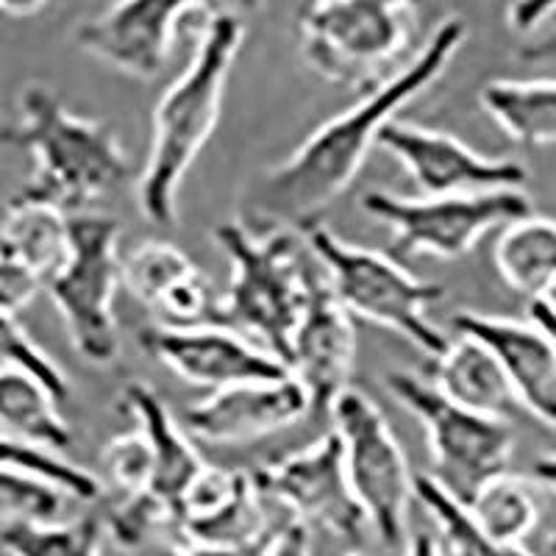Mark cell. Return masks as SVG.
Listing matches in <instances>:
<instances>
[{"label":"cell","mask_w":556,"mask_h":556,"mask_svg":"<svg viewBox=\"0 0 556 556\" xmlns=\"http://www.w3.org/2000/svg\"><path fill=\"white\" fill-rule=\"evenodd\" d=\"M468 39V23L459 14L434 28L415 59L404 64L379 89L362 96L351 109L317 126L309 137L276 167L265 173L256 190V215L278 223L276 228H306L323 223V215L340 201L365 167L367 156L395 114L424 96L445 76L448 64Z\"/></svg>","instance_id":"1"},{"label":"cell","mask_w":556,"mask_h":556,"mask_svg":"<svg viewBox=\"0 0 556 556\" xmlns=\"http://www.w3.org/2000/svg\"><path fill=\"white\" fill-rule=\"evenodd\" d=\"M17 123L0 128V142L23 148L34 173L14 198L81 215L131 176V162L109 123L70 112L59 92L28 81L17 96Z\"/></svg>","instance_id":"2"},{"label":"cell","mask_w":556,"mask_h":556,"mask_svg":"<svg viewBox=\"0 0 556 556\" xmlns=\"http://www.w3.org/2000/svg\"><path fill=\"white\" fill-rule=\"evenodd\" d=\"M245 39V23L231 12H215L201 31L192 62L165 89L153 112L151 151L137 181L139 212L153 226H173L178 190L198 153L208 142L223 109V96Z\"/></svg>","instance_id":"3"},{"label":"cell","mask_w":556,"mask_h":556,"mask_svg":"<svg viewBox=\"0 0 556 556\" xmlns=\"http://www.w3.org/2000/svg\"><path fill=\"white\" fill-rule=\"evenodd\" d=\"M215 240L231 265L215 320L235 326L237 334L256 337L287 367L292 334L309 298V270L301 265L295 235L287 228L253 231L245 223L226 220L215 228Z\"/></svg>","instance_id":"4"},{"label":"cell","mask_w":556,"mask_h":556,"mask_svg":"<svg viewBox=\"0 0 556 556\" xmlns=\"http://www.w3.org/2000/svg\"><path fill=\"white\" fill-rule=\"evenodd\" d=\"M306 64L323 81L367 96L409 62L417 7L390 0H323L298 9Z\"/></svg>","instance_id":"5"},{"label":"cell","mask_w":556,"mask_h":556,"mask_svg":"<svg viewBox=\"0 0 556 556\" xmlns=\"http://www.w3.org/2000/svg\"><path fill=\"white\" fill-rule=\"evenodd\" d=\"M304 237L348 315L390 329L431 359L448 348V337L429 317V306L445 295L443 285L415 278L387 253L340 240L323 223L306 228Z\"/></svg>","instance_id":"6"},{"label":"cell","mask_w":556,"mask_h":556,"mask_svg":"<svg viewBox=\"0 0 556 556\" xmlns=\"http://www.w3.org/2000/svg\"><path fill=\"white\" fill-rule=\"evenodd\" d=\"M45 290L84 362L106 367L121 354L114 298L121 290V226L109 215H67V260Z\"/></svg>","instance_id":"7"},{"label":"cell","mask_w":556,"mask_h":556,"mask_svg":"<svg viewBox=\"0 0 556 556\" xmlns=\"http://www.w3.org/2000/svg\"><path fill=\"white\" fill-rule=\"evenodd\" d=\"M384 384L424 426L434 465L431 479L451 498L468 506L481 486L506 473L515 445L509 424L451 404L429 381L406 370L387 374Z\"/></svg>","instance_id":"8"},{"label":"cell","mask_w":556,"mask_h":556,"mask_svg":"<svg viewBox=\"0 0 556 556\" xmlns=\"http://www.w3.org/2000/svg\"><path fill=\"white\" fill-rule=\"evenodd\" d=\"M329 417L342 445L348 484L367 526L381 543L395 548L406 538V515L415 498V476L399 437L379 404L351 387L334 401Z\"/></svg>","instance_id":"9"},{"label":"cell","mask_w":556,"mask_h":556,"mask_svg":"<svg viewBox=\"0 0 556 556\" xmlns=\"http://www.w3.org/2000/svg\"><path fill=\"white\" fill-rule=\"evenodd\" d=\"M362 212L392 231V256H440L459 260L495 226H509L534 215L523 190L481 192L454 198H404L392 192H365Z\"/></svg>","instance_id":"10"},{"label":"cell","mask_w":556,"mask_h":556,"mask_svg":"<svg viewBox=\"0 0 556 556\" xmlns=\"http://www.w3.org/2000/svg\"><path fill=\"white\" fill-rule=\"evenodd\" d=\"M215 9L195 0H131L84 20L73 31L78 51L123 76L153 81L170 62L173 45L192 23L206 26Z\"/></svg>","instance_id":"11"},{"label":"cell","mask_w":556,"mask_h":556,"mask_svg":"<svg viewBox=\"0 0 556 556\" xmlns=\"http://www.w3.org/2000/svg\"><path fill=\"white\" fill-rule=\"evenodd\" d=\"M256 490L285 504L298 523H315L345 543H359L367 518L356 504L334 431L306 448L267 462L253 473Z\"/></svg>","instance_id":"12"},{"label":"cell","mask_w":556,"mask_h":556,"mask_svg":"<svg viewBox=\"0 0 556 556\" xmlns=\"http://www.w3.org/2000/svg\"><path fill=\"white\" fill-rule=\"evenodd\" d=\"M379 148L399 159L424 198L481 195L520 190L529 178L520 162L473 151L459 137L417 123L392 121L381 131Z\"/></svg>","instance_id":"13"},{"label":"cell","mask_w":556,"mask_h":556,"mask_svg":"<svg viewBox=\"0 0 556 556\" xmlns=\"http://www.w3.org/2000/svg\"><path fill=\"white\" fill-rule=\"evenodd\" d=\"M137 342L151 359L173 370L178 379L212 392L253 381H281L290 376L285 362L267 354L265 348H256L237 331L208 323L192 329L151 326L139 331Z\"/></svg>","instance_id":"14"},{"label":"cell","mask_w":556,"mask_h":556,"mask_svg":"<svg viewBox=\"0 0 556 556\" xmlns=\"http://www.w3.org/2000/svg\"><path fill=\"white\" fill-rule=\"evenodd\" d=\"M354 362V317L331 295L323 273L309 270V298L292 334L287 370L306 392L312 417H329L334 401L348 390Z\"/></svg>","instance_id":"15"},{"label":"cell","mask_w":556,"mask_h":556,"mask_svg":"<svg viewBox=\"0 0 556 556\" xmlns=\"http://www.w3.org/2000/svg\"><path fill=\"white\" fill-rule=\"evenodd\" d=\"M309 415V401L292 376L281 381H253L208 392L184 409V426L212 445H237L276 434Z\"/></svg>","instance_id":"16"},{"label":"cell","mask_w":556,"mask_h":556,"mask_svg":"<svg viewBox=\"0 0 556 556\" xmlns=\"http://www.w3.org/2000/svg\"><path fill=\"white\" fill-rule=\"evenodd\" d=\"M454 329L481 342L504 370L518 404L556 429V348L534 323L459 312Z\"/></svg>","instance_id":"17"},{"label":"cell","mask_w":556,"mask_h":556,"mask_svg":"<svg viewBox=\"0 0 556 556\" xmlns=\"http://www.w3.org/2000/svg\"><path fill=\"white\" fill-rule=\"evenodd\" d=\"M121 285L139 304L165 317L173 329H192L215 320L212 285L201 267L173 242H139L121 260Z\"/></svg>","instance_id":"18"},{"label":"cell","mask_w":556,"mask_h":556,"mask_svg":"<svg viewBox=\"0 0 556 556\" xmlns=\"http://www.w3.org/2000/svg\"><path fill=\"white\" fill-rule=\"evenodd\" d=\"M121 409L137 420V431L146 437L148 448H151L153 479L148 493L156 495L176 515L178 498L206 462L187 440V434L178 429L170 409L159 399L153 387L142 384V381L126 384V390L121 392Z\"/></svg>","instance_id":"19"},{"label":"cell","mask_w":556,"mask_h":556,"mask_svg":"<svg viewBox=\"0 0 556 556\" xmlns=\"http://www.w3.org/2000/svg\"><path fill=\"white\" fill-rule=\"evenodd\" d=\"M429 384L451 404L504 424L520 409L495 356L470 337L448 340L443 354L431 359Z\"/></svg>","instance_id":"20"},{"label":"cell","mask_w":556,"mask_h":556,"mask_svg":"<svg viewBox=\"0 0 556 556\" xmlns=\"http://www.w3.org/2000/svg\"><path fill=\"white\" fill-rule=\"evenodd\" d=\"M56 401L37 379L23 370L0 367V431L31 448L59 454L73 443L67 420Z\"/></svg>","instance_id":"21"},{"label":"cell","mask_w":556,"mask_h":556,"mask_svg":"<svg viewBox=\"0 0 556 556\" xmlns=\"http://www.w3.org/2000/svg\"><path fill=\"white\" fill-rule=\"evenodd\" d=\"M493 262L509 290L531 301L543 298L556 278V220L529 215L504 226Z\"/></svg>","instance_id":"22"},{"label":"cell","mask_w":556,"mask_h":556,"mask_svg":"<svg viewBox=\"0 0 556 556\" xmlns=\"http://www.w3.org/2000/svg\"><path fill=\"white\" fill-rule=\"evenodd\" d=\"M481 106L520 146H556V81L551 78L486 81Z\"/></svg>","instance_id":"23"},{"label":"cell","mask_w":556,"mask_h":556,"mask_svg":"<svg viewBox=\"0 0 556 556\" xmlns=\"http://www.w3.org/2000/svg\"><path fill=\"white\" fill-rule=\"evenodd\" d=\"M0 251L51 281L67 260V215L12 198L0 220Z\"/></svg>","instance_id":"24"},{"label":"cell","mask_w":556,"mask_h":556,"mask_svg":"<svg viewBox=\"0 0 556 556\" xmlns=\"http://www.w3.org/2000/svg\"><path fill=\"white\" fill-rule=\"evenodd\" d=\"M465 509L486 538L506 545H520V540L538 526L540 518L534 493L509 473L481 486Z\"/></svg>","instance_id":"25"},{"label":"cell","mask_w":556,"mask_h":556,"mask_svg":"<svg viewBox=\"0 0 556 556\" xmlns=\"http://www.w3.org/2000/svg\"><path fill=\"white\" fill-rule=\"evenodd\" d=\"M415 498L440 529V543L448 556H531L523 545H506L486 538L470 520L468 509L451 498L429 473L415 476Z\"/></svg>","instance_id":"26"},{"label":"cell","mask_w":556,"mask_h":556,"mask_svg":"<svg viewBox=\"0 0 556 556\" xmlns=\"http://www.w3.org/2000/svg\"><path fill=\"white\" fill-rule=\"evenodd\" d=\"M103 523L87 515L73 523H17L0 531V545L12 556H101Z\"/></svg>","instance_id":"27"},{"label":"cell","mask_w":556,"mask_h":556,"mask_svg":"<svg viewBox=\"0 0 556 556\" xmlns=\"http://www.w3.org/2000/svg\"><path fill=\"white\" fill-rule=\"evenodd\" d=\"M0 465L39 476V479L51 481L56 490H62V493L70 495V498L87 501V504L98 501L103 493L101 481L89 473V470L62 459L59 454H48V451H39V448H31V445L17 443V440L7 437L3 431H0Z\"/></svg>","instance_id":"28"},{"label":"cell","mask_w":556,"mask_h":556,"mask_svg":"<svg viewBox=\"0 0 556 556\" xmlns=\"http://www.w3.org/2000/svg\"><path fill=\"white\" fill-rule=\"evenodd\" d=\"M64 493L51 481L0 465V523H56Z\"/></svg>","instance_id":"29"},{"label":"cell","mask_w":556,"mask_h":556,"mask_svg":"<svg viewBox=\"0 0 556 556\" xmlns=\"http://www.w3.org/2000/svg\"><path fill=\"white\" fill-rule=\"evenodd\" d=\"M0 367L23 370L37 379L45 390L51 392L56 404L70 399V381L62 367L45 354L42 348L28 337V331L17 323V317L0 312Z\"/></svg>","instance_id":"30"},{"label":"cell","mask_w":556,"mask_h":556,"mask_svg":"<svg viewBox=\"0 0 556 556\" xmlns=\"http://www.w3.org/2000/svg\"><path fill=\"white\" fill-rule=\"evenodd\" d=\"M162 526H173V513L151 493L123 495L106 515L109 534L123 548H139Z\"/></svg>","instance_id":"31"},{"label":"cell","mask_w":556,"mask_h":556,"mask_svg":"<svg viewBox=\"0 0 556 556\" xmlns=\"http://www.w3.org/2000/svg\"><path fill=\"white\" fill-rule=\"evenodd\" d=\"M101 468L123 495L148 493L153 479V459L146 437L139 431L112 437L101 451Z\"/></svg>","instance_id":"32"},{"label":"cell","mask_w":556,"mask_h":556,"mask_svg":"<svg viewBox=\"0 0 556 556\" xmlns=\"http://www.w3.org/2000/svg\"><path fill=\"white\" fill-rule=\"evenodd\" d=\"M45 290V281L26 265L0 251V312L17 317Z\"/></svg>","instance_id":"33"},{"label":"cell","mask_w":556,"mask_h":556,"mask_svg":"<svg viewBox=\"0 0 556 556\" xmlns=\"http://www.w3.org/2000/svg\"><path fill=\"white\" fill-rule=\"evenodd\" d=\"M281 529V523L273 526L260 543L245 545V548H203V545H178L170 554L165 556H270L273 543H276V534Z\"/></svg>","instance_id":"34"},{"label":"cell","mask_w":556,"mask_h":556,"mask_svg":"<svg viewBox=\"0 0 556 556\" xmlns=\"http://www.w3.org/2000/svg\"><path fill=\"white\" fill-rule=\"evenodd\" d=\"M270 556H312V543L306 526L298 523L295 518L281 520V529H278Z\"/></svg>","instance_id":"35"},{"label":"cell","mask_w":556,"mask_h":556,"mask_svg":"<svg viewBox=\"0 0 556 556\" xmlns=\"http://www.w3.org/2000/svg\"><path fill=\"white\" fill-rule=\"evenodd\" d=\"M554 12L556 3H515L506 12V20L515 34H534Z\"/></svg>","instance_id":"36"},{"label":"cell","mask_w":556,"mask_h":556,"mask_svg":"<svg viewBox=\"0 0 556 556\" xmlns=\"http://www.w3.org/2000/svg\"><path fill=\"white\" fill-rule=\"evenodd\" d=\"M518 59L526 64H556V26L529 39L518 51Z\"/></svg>","instance_id":"37"},{"label":"cell","mask_w":556,"mask_h":556,"mask_svg":"<svg viewBox=\"0 0 556 556\" xmlns=\"http://www.w3.org/2000/svg\"><path fill=\"white\" fill-rule=\"evenodd\" d=\"M529 312H531V323H534V326H538V329L548 337L551 345L556 348V312L548 309V306H545L540 298L538 301H531Z\"/></svg>","instance_id":"38"},{"label":"cell","mask_w":556,"mask_h":556,"mask_svg":"<svg viewBox=\"0 0 556 556\" xmlns=\"http://www.w3.org/2000/svg\"><path fill=\"white\" fill-rule=\"evenodd\" d=\"M406 556H448V554H445L443 543H440L434 534H429V531H417L415 538H412Z\"/></svg>","instance_id":"39"},{"label":"cell","mask_w":556,"mask_h":556,"mask_svg":"<svg viewBox=\"0 0 556 556\" xmlns=\"http://www.w3.org/2000/svg\"><path fill=\"white\" fill-rule=\"evenodd\" d=\"M531 473L543 486H548L551 493H556V454H545L540 459H534L531 465Z\"/></svg>","instance_id":"40"},{"label":"cell","mask_w":556,"mask_h":556,"mask_svg":"<svg viewBox=\"0 0 556 556\" xmlns=\"http://www.w3.org/2000/svg\"><path fill=\"white\" fill-rule=\"evenodd\" d=\"M0 9L12 14V17H23V14H37L42 7H39V3H28V7H0Z\"/></svg>","instance_id":"41"},{"label":"cell","mask_w":556,"mask_h":556,"mask_svg":"<svg viewBox=\"0 0 556 556\" xmlns=\"http://www.w3.org/2000/svg\"><path fill=\"white\" fill-rule=\"evenodd\" d=\"M540 301H543V304L548 306V309L556 312V278H554V281H551V287H548V290H545V295L540 298Z\"/></svg>","instance_id":"42"},{"label":"cell","mask_w":556,"mask_h":556,"mask_svg":"<svg viewBox=\"0 0 556 556\" xmlns=\"http://www.w3.org/2000/svg\"><path fill=\"white\" fill-rule=\"evenodd\" d=\"M548 554H551V556H556V531H554V534H551V543H548Z\"/></svg>","instance_id":"43"},{"label":"cell","mask_w":556,"mask_h":556,"mask_svg":"<svg viewBox=\"0 0 556 556\" xmlns=\"http://www.w3.org/2000/svg\"><path fill=\"white\" fill-rule=\"evenodd\" d=\"M351 556H365V554H351Z\"/></svg>","instance_id":"44"}]
</instances>
